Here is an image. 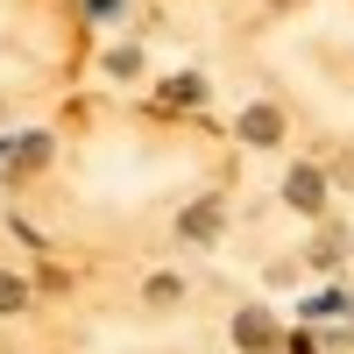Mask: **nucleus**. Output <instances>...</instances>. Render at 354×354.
I'll return each instance as SVG.
<instances>
[{"label": "nucleus", "instance_id": "f257e3e1", "mask_svg": "<svg viewBox=\"0 0 354 354\" xmlns=\"http://www.w3.org/2000/svg\"><path fill=\"white\" fill-rule=\"evenodd\" d=\"M241 347H270V319H262V312L241 319Z\"/></svg>", "mask_w": 354, "mask_h": 354}, {"label": "nucleus", "instance_id": "f03ea898", "mask_svg": "<svg viewBox=\"0 0 354 354\" xmlns=\"http://www.w3.org/2000/svg\"><path fill=\"white\" fill-rule=\"evenodd\" d=\"M0 305H21V283L15 277H0Z\"/></svg>", "mask_w": 354, "mask_h": 354}]
</instances>
